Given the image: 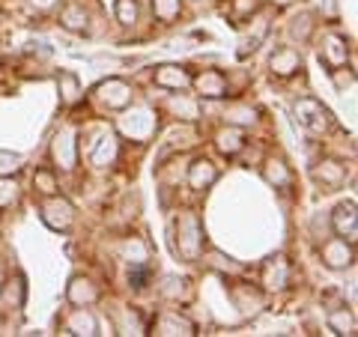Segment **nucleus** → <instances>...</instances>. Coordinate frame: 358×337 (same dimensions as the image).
Masks as SVG:
<instances>
[{"label":"nucleus","instance_id":"nucleus-2","mask_svg":"<svg viewBox=\"0 0 358 337\" xmlns=\"http://www.w3.org/2000/svg\"><path fill=\"white\" fill-rule=\"evenodd\" d=\"M278 3H281V6H284V3H289V0H278Z\"/></svg>","mask_w":358,"mask_h":337},{"label":"nucleus","instance_id":"nucleus-1","mask_svg":"<svg viewBox=\"0 0 358 337\" xmlns=\"http://www.w3.org/2000/svg\"><path fill=\"white\" fill-rule=\"evenodd\" d=\"M120 18H122V24H131L134 21V3L129 6V0H120Z\"/></svg>","mask_w":358,"mask_h":337}]
</instances>
